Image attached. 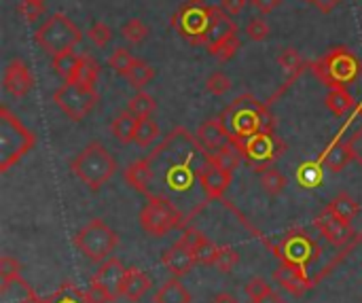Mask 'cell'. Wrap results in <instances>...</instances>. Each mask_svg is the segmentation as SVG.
Wrapping results in <instances>:
<instances>
[{
  "mask_svg": "<svg viewBox=\"0 0 362 303\" xmlns=\"http://www.w3.org/2000/svg\"><path fill=\"white\" fill-rule=\"evenodd\" d=\"M221 117L225 119V123L233 136V142L274 130V117H272L269 108L248 93L235 98Z\"/></svg>",
  "mask_w": 362,
  "mask_h": 303,
  "instance_id": "1",
  "label": "cell"
},
{
  "mask_svg": "<svg viewBox=\"0 0 362 303\" xmlns=\"http://www.w3.org/2000/svg\"><path fill=\"white\" fill-rule=\"evenodd\" d=\"M316 79L329 89H348L362 72L361 59L348 47H335L312 64Z\"/></svg>",
  "mask_w": 362,
  "mask_h": 303,
  "instance_id": "2",
  "label": "cell"
},
{
  "mask_svg": "<svg viewBox=\"0 0 362 303\" xmlns=\"http://www.w3.org/2000/svg\"><path fill=\"white\" fill-rule=\"evenodd\" d=\"M70 170L85 187H89L91 191H98L102 185H106L115 176L117 164L104 144L89 142L76 157H72Z\"/></svg>",
  "mask_w": 362,
  "mask_h": 303,
  "instance_id": "3",
  "label": "cell"
},
{
  "mask_svg": "<svg viewBox=\"0 0 362 303\" xmlns=\"http://www.w3.org/2000/svg\"><path fill=\"white\" fill-rule=\"evenodd\" d=\"M36 147V136L6 108H0V172H8Z\"/></svg>",
  "mask_w": 362,
  "mask_h": 303,
  "instance_id": "4",
  "label": "cell"
},
{
  "mask_svg": "<svg viewBox=\"0 0 362 303\" xmlns=\"http://www.w3.org/2000/svg\"><path fill=\"white\" fill-rule=\"evenodd\" d=\"M83 34L81 30L74 25V21L70 17H66L64 13H53L51 17H47V21L34 32V40L38 42V47L53 55H59L64 51L74 49L81 42Z\"/></svg>",
  "mask_w": 362,
  "mask_h": 303,
  "instance_id": "5",
  "label": "cell"
},
{
  "mask_svg": "<svg viewBox=\"0 0 362 303\" xmlns=\"http://www.w3.org/2000/svg\"><path fill=\"white\" fill-rule=\"evenodd\" d=\"M117 244H119V236L102 219H91L74 236L76 251L93 263H104L106 259H110Z\"/></svg>",
  "mask_w": 362,
  "mask_h": 303,
  "instance_id": "6",
  "label": "cell"
},
{
  "mask_svg": "<svg viewBox=\"0 0 362 303\" xmlns=\"http://www.w3.org/2000/svg\"><path fill=\"white\" fill-rule=\"evenodd\" d=\"M55 106L72 121H83L98 104V91L95 85L81 83V81H64L53 91Z\"/></svg>",
  "mask_w": 362,
  "mask_h": 303,
  "instance_id": "7",
  "label": "cell"
},
{
  "mask_svg": "<svg viewBox=\"0 0 362 303\" xmlns=\"http://www.w3.org/2000/svg\"><path fill=\"white\" fill-rule=\"evenodd\" d=\"M138 221H140V227L148 236L163 238L165 234L182 225V215L170 200L161 195H148V202L142 206Z\"/></svg>",
  "mask_w": 362,
  "mask_h": 303,
  "instance_id": "8",
  "label": "cell"
},
{
  "mask_svg": "<svg viewBox=\"0 0 362 303\" xmlns=\"http://www.w3.org/2000/svg\"><path fill=\"white\" fill-rule=\"evenodd\" d=\"M212 4L204 0H187L172 17V28L191 45H204V36L212 21Z\"/></svg>",
  "mask_w": 362,
  "mask_h": 303,
  "instance_id": "9",
  "label": "cell"
},
{
  "mask_svg": "<svg viewBox=\"0 0 362 303\" xmlns=\"http://www.w3.org/2000/svg\"><path fill=\"white\" fill-rule=\"evenodd\" d=\"M233 144L238 147L242 157L255 168V172H261V170L274 166V161L284 153V142L274 134V130L261 132L246 140H238Z\"/></svg>",
  "mask_w": 362,
  "mask_h": 303,
  "instance_id": "10",
  "label": "cell"
},
{
  "mask_svg": "<svg viewBox=\"0 0 362 303\" xmlns=\"http://www.w3.org/2000/svg\"><path fill=\"white\" fill-rule=\"evenodd\" d=\"M125 272L127 268L117 257H110L104 263H100L98 272L91 276V287H89V293L93 295V299L98 303L117 302L121 297Z\"/></svg>",
  "mask_w": 362,
  "mask_h": 303,
  "instance_id": "11",
  "label": "cell"
},
{
  "mask_svg": "<svg viewBox=\"0 0 362 303\" xmlns=\"http://www.w3.org/2000/svg\"><path fill=\"white\" fill-rule=\"evenodd\" d=\"M274 253L282 263L308 270L314 261H318L320 248L305 231H291L280 240V244L274 246Z\"/></svg>",
  "mask_w": 362,
  "mask_h": 303,
  "instance_id": "12",
  "label": "cell"
},
{
  "mask_svg": "<svg viewBox=\"0 0 362 303\" xmlns=\"http://www.w3.org/2000/svg\"><path fill=\"white\" fill-rule=\"evenodd\" d=\"M238 34V25L235 21L231 19V15L223 8V6H214L212 8V21H210V28L204 36V47L208 49L210 55H214L221 45H225L231 36Z\"/></svg>",
  "mask_w": 362,
  "mask_h": 303,
  "instance_id": "13",
  "label": "cell"
},
{
  "mask_svg": "<svg viewBox=\"0 0 362 303\" xmlns=\"http://www.w3.org/2000/svg\"><path fill=\"white\" fill-rule=\"evenodd\" d=\"M231 174H233V172L223 170V168H218V166L206 161V166H204V168L199 170V174H197L199 187H202V191L206 193V200H210V202H212V200H221V198L227 193L229 185H231Z\"/></svg>",
  "mask_w": 362,
  "mask_h": 303,
  "instance_id": "14",
  "label": "cell"
},
{
  "mask_svg": "<svg viewBox=\"0 0 362 303\" xmlns=\"http://www.w3.org/2000/svg\"><path fill=\"white\" fill-rule=\"evenodd\" d=\"M197 142L206 149V151H218L227 144L233 142V136L225 123L223 117H214V119H208L204 121L199 127H197Z\"/></svg>",
  "mask_w": 362,
  "mask_h": 303,
  "instance_id": "15",
  "label": "cell"
},
{
  "mask_svg": "<svg viewBox=\"0 0 362 303\" xmlns=\"http://www.w3.org/2000/svg\"><path fill=\"white\" fill-rule=\"evenodd\" d=\"M2 85H4V91L13 98H23L32 85H34V79L30 74V68L25 62L21 59H11L4 68V76H2Z\"/></svg>",
  "mask_w": 362,
  "mask_h": 303,
  "instance_id": "16",
  "label": "cell"
},
{
  "mask_svg": "<svg viewBox=\"0 0 362 303\" xmlns=\"http://www.w3.org/2000/svg\"><path fill=\"white\" fill-rule=\"evenodd\" d=\"M195 257L193 251L189 246V242L185 238H180L176 244H172L165 253H163V268L174 276V278H182L187 276L193 265H195Z\"/></svg>",
  "mask_w": 362,
  "mask_h": 303,
  "instance_id": "17",
  "label": "cell"
},
{
  "mask_svg": "<svg viewBox=\"0 0 362 303\" xmlns=\"http://www.w3.org/2000/svg\"><path fill=\"white\" fill-rule=\"evenodd\" d=\"M316 227L320 229V234H322L333 246H346V244L354 238V231H352L350 223L339 221L337 217H333V215L327 212V210H322V215L316 219Z\"/></svg>",
  "mask_w": 362,
  "mask_h": 303,
  "instance_id": "18",
  "label": "cell"
},
{
  "mask_svg": "<svg viewBox=\"0 0 362 303\" xmlns=\"http://www.w3.org/2000/svg\"><path fill=\"white\" fill-rule=\"evenodd\" d=\"M274 280H276L282 289H286L288 293H293V295H297V297L312 289V282L308 280V270L297 268V265H288V263H282V265L274 272Z\"/></svg>",
  "mask_w": 362,
  "mask_h": 303,
  "instance_id": "19",
  "label": "cell"
},
{
  "mask_svg": "<svg viewBox=\"0 0 362 303\" xmlns=\"http://www.w3.org/2000/svg\"><path fill=\"white\" fill-rule=\"evenodd\" d=\"M182 238L189 242V246H191L193 257H195L197 263H202V265H214V261H216L221 248H218L210 238H206V236H204L202 231H197V229H187V231L182 234Z\"/></svg>",
  "mask_w": 362,
  "mask_h": 303,
  "instance_id": "20",
  "label": "cell"
},
{
  "mask_svg": "<svg viewBox=\"0 0 362 303\" xmlns=\"http://www.w3.org/2000/svg\"><path fill=\"white\" fill-rule=\"evenodd\" d=\"M148 289H151V278L138 268H127L125 280H123V287H121V297H125L127 302L136 303L148 293Z\"/></svg>",
  "mask_w": 362,
  "mask_h": 303,
  "instance_id": "21",
  "label": "cell"
},
{
  "mask_svg": "<svg viewBox=\"0 0 362 303\" xmlns=\"http://www.w3.org/2000/svg\"><path fill=\"white\" fill-rule=\"evenodd\" d=\"M350 161H352V151H350L348 140H335V142L327 149V153H325V157H322L325 168L331 170L333 174L344 172L346 166H348Z\"/></svg>",
  "mask_w": 362,
  "mask_h": 303,
  "instance_id": "22",
  "label": "cell"
},
{
  "mask_svg": "<svg viewBox=\"0 0 362 303\" xmlns=\"http://www.w3.org/2000/svg\"><path fill=\"white\" fill-rule=\"evenodd\" d=\"M153 302L155 303H191V293L187 291V287L180 282V278H170V280H165L159 289H157V293H155V297H153Z\"/></svg>",
  "mask_w": 362,
  "mask_h": 303,
  "instance_id": "23",
  "label": "cell"
},
{
  "mask_svg": "<svg viewBox=\"0 0 362 303\" xmlns=\"http://www.w3.org/2000/svg\"><path fill=\"white\" fill-rule=\"evenodd\" d=\"M136 125H138V117L132 115V113L125 108V110H121V113L115 117V121H112V125H110V134H112V138H115L119 144H129V142H134Z\"/></svg>",
  "mask_w": 362,
  "mask_h": 303,
  "instance_id": "24",
  "label": "cell"
},
{
  "mask_svg": "<svg viewBox=\"0 0 362 303\" xmlns=\"http://www.w3.org/2000/svg\"><path fill=\"white\" fill-rule=\"evenodd\" d=\"M327 212H331L333 217H337L339 221H346V223H352L356 219V215L361 212V206L358 202L350 195V193H339L335 195L329 206L325 208Z\"/></svg>",
  "mask_w": 362,
  "mask_h": 303,
  "instance_id": "25",
  "label": "cell"
},
{
  "mask_svg": "<svg viewBox=\"0 0 362 303\" xmlns=\"http://www.w3.org/2000/svg\"><path fill=\"white\" fill-rule=\"evenodd\" d=\"M153 178V172H151V159H142V161H136V164H129L127 170H125V181L129 183L132 189L140 191V193H146L148 195V183Z\"/></svg>",
  "mask_w": 362,
  "mask_h": 303,
  "instance_id": "26",
  "label": "cell"
},
{
  "mask_svg": "<svg viewBox=\"0 0 362 303\" xmlns=\"http://www.w3.org/2000/svg\"><path fill=\"white\" fill-rule=\"evenodd\" d=\"M242 159L244 157H242V153L238 151V147L233 142L218 149V151H206V161L208 164H214V166H218L223 170H229V172H233L240 166Z\"/></svg>",
  "mask_w": 362,
  "mask_h": 303,
  "instance_id": "27",
  "label": "cell"
},
{
  "mask_svg": "<svg viewBox=\"0 0 362 303\" xmlns=\"http://www.w3.org/2000/svg\"><path fill=\"white\" fill-rule=\"evenodd\" d=\"M51 62H53V70H55L57 76H62L64 81H72L74 74H76L78 62H81V53L70 49V51H64L59 55H53Z\"/></svg>",
  "mask_w": 362,
  "mask_h": 303,
  "instance_id": "28",
  "label": "cell"
},
{
  "mask_svg": "<svg viewBox=\"0 0 362 303\" xmlns=\"http://www.w3.org/2000/svg\"><path fill=\"white\" fill-rule=\"evenodd\" d=\"M159 136H161V130L153 117H140L138 119L136 134H134V142L138 147H151L159 140Z\"/></svg>",
  "mask_w": 362,
  "mask_h": 303,
  "instance_id": "29",
  "label": "cell"
},
{
  "mask_svg": "<svg viewBox=\"0 0 362 303\" xmlns=\"http://www.w3.org/2000/svg\"><path fill=\"white\" fill-rule=\"evenodd\" d=\"M278 64H280L282 70L286 72L288 83H293V81L303 72V68H305V66H303V59H301V55H299V51L293 49V47H284V49L280 51Z\"/></svg>",
  "mask_w": 362,
  "mask_h": 303,
  "instance_id": "30",
  "label": "cell"
},
{
  "mask_svg": "<svg viewBox=\"0 0 362 303\" xmlns=\"http://www.w3.org/2000/svg\"><path fill=\"white\" fill-rule=\"evenodd\" d=\"M325 104L335 117H344L354 106V96L348 89H329Z\"/></svg>",
  "mask_w": 362,
  "mask_h": 303,
  "instance_id": "31",
  "label": "cell"
},
{
  "mask_svg": "<svg viewBox=\"0 0 362 303\" xmlns=\"http://www.w3.org/2000/svg\"><path fill=\"white\" fill-rule=\"evenodd\" d=\"M47 303H98L89 291H81L74 285H64L57 289L51 297H47Z\"/></svg>",
  "mask_w": 362,
  "mask_h": 303,
  "instance_id": "32",
  "label": "cell"
},
{
  "mask_svg": "<svg viewBox=\"0 0 362 303\" xmlns=\"http://www.w3.org/2000/svg\"><path fill=\"white\" fill-rule=\"evenodd\" d=\"M259 176H261V187H263V191H265L267 195H272V198L280 195V193L284 191V187H286L284 174H282L278 168H274V166L261 170Z\"/></svg>",
  "mask_w": 362,
  "mask_h": 303,
  "instance_id": "33",
  "label": "cell"
},
{
  "mask_svg": "<svg viewBox=\"0 0 362 303\" xmlns=\"http://www.w3.org/2000/svg\"><path fill=\"white\" fill-rule=\"evenodd\" d=\"M322 161H308L301 164L297 170V181L303 189H314L322 183Z\"/></svg>",
  "mask_w": 362,
  "mask_h": 303,
  "instance_id": "34",
  "label": "cell"
},
{
  "mask_svg": "<svg viewBox=\"0 0 362 303\" xmlns=\"http://www.w3.org/2000/svg\"><path fill=\"white\" fill-rule=\"evenodd\" d=\"M153 76H155V68H153L151 64L142 62V59H136L134 68L129 70V74H127L125 79L129 81V85H132L134 89L142 91V89L148 85V81H151Z\"/></svg>",
  "mask_w": 362,
  "mask_h": 303,
  "instance_id": "35",
  "label": "cell"
},
{
  "mask_svg": "<svg viewBox=\"0 0 362 303\" xmlns=\"http://www.w3.org/2000/svg\"><path fill=\"white\" fill-rule=\"evenodd\" d=\"M134 64H136V57H134V55L129 53V49H125V47L115 49L112 55L108 57V66H110L112 72L119 74V76H127L129 70L134 68Z\"/></svg>",
  "mask_w": 362,
  "mask_h": 303,
  "instance_id": "36",
  "label": "cell"
},
{
  "mask_svg": "<svg viewBox=\"0 0 362 303\" xmlns=\"http://www.w3.org/2000/svg\"><path fill=\"white\" fill-rule=\"evenodd\" d=\"M155 108H157L155 98L148 96V93H144V91H138V93L132 96L129 102H127V110H129L132 115H136L138 119H140V117H151V115L155 113Z\"/></svg>",
  "mask_w": 362,
  "mask_h": 303,
  "instance_id": "37",
  "label": "cell"
},
{
  "mask_svg": "<svg viewBox=\"0 0 362 303\" xmlns=\"http://www.w3.org/2000/svg\"><path fill=\"white\" fill-rule=\"evenodd\" d=\"M98 72H100L98 62H95L91 55L81 53V62H78V68H76V74H74V79H72V81H81V83L95 85V81H98Z\"/></svg>",
  "mask_w": 362,
  "mask_h": 303,
  "instance_id": "38",
  "label": "cell"
},
{
  "mask_svg": "<svg viewBox=\"0 0 362 303\" xmlns=\"http://www.w3.org/2000/svg\"><path fill=\"white\" fill-rule=\"evenodd\" d=\"M121 36H123L125 40H129L132 45H140V42L148 36V28H146V23H144L142 19L134 17V19H129V21L123 23Z\"/></svg>",
  "mask_w": 362,
  "mask_h": 303,
  "instance_id": "39",
  "label": "cell"
},
{
  "mask_svg": "<svg viewBox=\"0 0 362 303\" xmlns=\"http://www.w3.org/2000/svg\"><path fill=\"white\" fill-rule=\"evenodd\" d=\"M240 263V255H238V251L235 248H231V246H223L221 251H218V257H216V261H214V270L216 272H221V274H231L233 272V268Z\"/></svg>",
  "mask_w": 362,
  "mask_h": 303,
  "instance_id": "40",
  "label": "cell"
},
{
  "mask_svg": "<svg viewBox=\"0 0 362 303\" xmlns=\"http://www.w3.org/2000/svg\"><path fill=\"white\" fill-rule=\"evenodd\" d=\"M87 38H89L95 47L104 49V47L112 40V30H110L106 23L95 21V23H91V25H89V30H87Z\"/></svg>",
  "mask_w": 362,
  "mask_h": 303,
  "instance_id": "41",
  "label": "cell"
},
{
  "mask_svg": "<svg viewBox=\"0 0 362 303\" xmlns=\"http://www.w3.org/2000/svg\"><path fill=\"white\" fill-rule=\"evenodd\" d=\"M17 278H21V263L17 259H13L11 255H4L0 259V282L6 285Z\"/></svg>",
  "mask_w": 362,
  "mask_h": 303,
  "instance_id": "42",
  "label": "cell"
},
{
  "mask_svg": "<svg viewBox=\"0 0 362 303\" xmlns=\"http://www.w3.org/2000/svg\"><path fill=\"white\" fill-rule=\"evenodd\" d=\"M206 89L214 96H223L231 89V79L223 70H216L206 79Z\"/></svg>",
  "mask_w": 362,
  "mask_h": 303,
  "instance_id": "43",
  "label": "cell"
},
{
  "mask_svg": "<svg viewBox=\"0 0 362 303\" xmlns=\"http://www.w3.org/2000/svg\"><path fill=\"white\" fill-rule=\"evenodd\" d=\"M246 36L255 42H263L269 36V25L263 17H252L246 23Z\"/></svg>",
  "mask_w": 362,
  "mask_h": 303,
  "instance_id": "44",
  "label": "cell"
},
{
  "mask_svg": "<svg viewBox=\"0 0 362 303\" xmlns=\"http://www.w3.org/2000/svg\"><path fill=\"white\" fill-rule=\"evenodd\" d=\"M272 291V287L263 280V278H252L248 285H246V295L250 297V302H257V299H261V297H265L267 293Z\"/></svg>",
  "mask_w": 362,
  "mask_h": 303,
  "instance_id": "45",
  "label": "cell"
},
{
  "mask_svg": "<svg viewBox=\"0 0 362 303\" xmlns=\"http://www.w3.org/2000/svg\"><path fill=\"white\" fill-rule=\"evenodd\" d=\"M240 47H242V42H240V36L235 34V36H231L225 45H221V49L214 53V57H216L218 62H229V59L238 53Z\"/></svg>",
  "mask_w": 362,
  "mask_h": 303,
  "instance_id": "46",
  "label": "cell"
},
{
  "mask_svg": "<svg viewBox=\"0 0 362 303\" xmlns=\"http://www.w3.org/2000/svg\"><path fill=\"white\" fill-rule=\"evenodd\" d=\"M19 13H21L28 21H36V19L45 13V4L34 2V0H21V4H19Z\"/></svg>",
  "mask_w": 362,
  "mask_h": 303,
  "instance_id": "47",
  "label": "cell"
},
{
  "mask_svg": "<svg viewBox=\"0 0 362 303\" xmlns=\"http://www.w3.org/2000/svg\"><path fill=\"white\" fill-rule=\"evenodd\" d=\"M350 151H352V159L362 168V125L348 138Z\"/></svg>",
  "mask_w": 362,
  "mask_h": 303,
  "instance_id": "48",
  "label": "cell"
},
{
  "mask_svg": "<svg viewBox=\"0 0 362 303\" xmlns=\"http://www.w3.org/2000/svg\"><path fill=\"white\" fill-rule=\"evenodd\" d=\"M246 2H248V0H221V6H223L231 17H235V15H240V13L244 11Z\"/></svg>",
  "mask_w": 362,
  "mask_h": 303,
  "instance_id": "49",
  "label": "cell"
},
{
  "mask_svg": "<svg viewBox=\"0 0 362 303\" xmlns=\"http://www.w3.org/2000/svg\"><path fill=\"white\" fill-rule=\"evenodd\" d=\"M250 4L257 8V11H261V13H272V11H276L280 4H282V0H250Z\"/></svg>",
  "mask_w": 362,
  "mask_h": 303,
  "instance_id": "50",
  "label": "cell"
},
{
  "mask_svg": "<svg viewBox=\"0 0 362 303\" xmlns=\"http://www.w3.org/2000/svg\"><path fill=\"white\" fill-rule=\"evenodd\" d=\"M318 11H322V13H331L335 6H339L341 4V0H310Z\"/></svg>",
  "mask_w": 362,
  "mask_h": 303,
  "instance_id": "51",
  "label": "cell"
},
{
  "mask_svg": "<svg viewBox=\"0 0 362 303\" xmlns=\"http://www.w3.org/2000/svg\"><path fill=\"white\" fill-rule=\"evenodd\" d=\"M250 303H286L276 291H269L265 297H261V299H257V302H250Z\"/></svg>",
  "mask_w": 362,
  "mask_h": 303,
  "instance_id": "52",
  "label": "cell"
},
{
  "mask_svg": "<svg viewBox=\"0 0 362 303\" xmlns=\"http://www.w3.org/2000/svg\"><path fill=\"white\" fill-rule=\"evenodd\" d=\"M212 303H238V299L231 295V293H227V291H223V293H218L216 297H214V302Z\"/></svg>",
  "mask_w": 362,
  "mask_h": 303,
  "instance_id": "53",
  "label": "cell"
},
{
  "mask_svg": "<svg viewBox=\"0 0 362 303\" xmlns=\"http://www.w3.org/2000/svg\"><path fill=\"white\" fill-rule=\"evenodd\" d=\"M19 303H47V299H40V297H36V295H34V291H32L30 295H25V297H23V299H21Z\"/></svg>",
  "mask_w": 362,
  "mask_h": 303,
  "instance_id": "54",
  "label": "cell"
},
{
  "mask_svg": "<svg viewBox=\"0 0 362 303\" xmlns=\"http://www.w3.org/2000/svg\"><path fill=\"white\" fill-rule=\"evenodd\" d=\"M34 2H40V4H45V2H47V0H34Z\"/></svg>",
  "mask_w": 362,
  "mask_h": 303,
  "instance_id": "55",
  "label": "cell"
}]
</instances>
